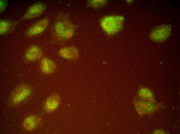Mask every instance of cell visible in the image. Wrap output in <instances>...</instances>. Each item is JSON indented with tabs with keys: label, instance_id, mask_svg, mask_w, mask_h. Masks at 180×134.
<instances>
[{
	"label": "cell",
	"instance_id": "3957f363",
	"mask_svg": "<svg viewBox=\"0 0 180 134\" xmlns=\"http://www.w3.org/2000/svg\"><path fill=\"white\" fill-rule=\"evenodd\" d=\"M124 19L122 16H106L100 19V25L108 36H113L122 30Z\"/></svg>",
	"mask_w": 180,
	"mask_h": 134
},
{
	"label": "cell",
	"instance_id": "8fae6325",
	"mask_svg": "<svg viewBox=\"0 0 180 134\" xmlns=\"http://www.w3.org/2000/svg\"><path fill=\"white\" fill-rule=\"evenodd\" d=\"M61 102V99L57 94L53 93L48 97L43 102L42 107L46 113H50L57 110Z\"/></svg>",
	"mask_w": 180,
	"mask_h": 134
},
{
	"label": "cell",
	"instance_id": "2e32d148",
	"mask_svg": "<svg viewBox=\"0 0 180 134\" xmlns=\"http://www.w3.org/2000/svg\"><path fill=\"white\" fill-rule=\"evenodd\" d=\"M8 1L7 0H0V13L3 12L7 7L8 4Z\"/></svg>",
	"mask_w": 180,
	"mask_h": 134
},
{
	"label": "cell",
	"instance_id": "52a82bcc",
	"mask_svg": "<svg viewBox=\"0 0 180 134\" xmlns=\"http://www.w3.org/2000/svg\"><path fill=\"white\" fill-rule=\"evenodd\" d=\"M43 123V120L40 115L36 114L30 113L25 117L21 126L25 130L32 132L41 127Z\"/></svg>",
	"mask_w": 180,
	"mask_h": 134
},
{
	"label": "cell",
	"instance_id": "9a60e30c",
	"mask_svg": "<svg viewBox=\"0 0 180 134\" xmlns=\"http://www.w3.org/2000/svg\"><path fill=\"white\" fill-rule=\"evenodd\" d=\"M108 1L107 0H88L86 2V6L94 9H99L105 7Z\"/></svg>",
	"mask_w": 180,
	"mask_h": 134
},
{
	"label": "cell",
	"instance_id": "8992f818",
	"mask_svg": "<svg viewBox=\"0 0 180 134\" xmlns=\"http://www.w3.org/2000/svg\"><path fill=\"white\" fill-rule=\"evenodd\" d=\"M43 55V51L40 46L36 44H31L25 50L22 60L26 63L35 62L42 58Z\"/></svg>",
	"mask_w": 180,
	"mask_h": 134
},
{
	"label": "cell",
	"instance_id": "30bf717a",
	"mask_svg": "<svg viewBox=\"0 0 180 134\" xmlns=\"http://www.w3.org/2000/svg\"><path fill=\"white\" fill-rule=\"evenodd\" d=\"M57 54L61 58L71 62L78 60L80 57L79 50L76 47L73 46L61 48L58 51Z\"/></svg>",
	"mask_w": 180,
	"mask_h": 134
},
{
	"label": "cell",
	"instance_id": "277c9868",
	"mask_svg": "<svg viewBox=\"0 0 180 134\" xmlns=\"http://www.w3.org/2000/svg\"><path fill=\"white\" fill-rule=\"evenodd\" d=\"M49 24L50 19L47 17L37 20L26 29L25 31V35L29 38L39 36L48 28Z\"/></svg>",
	"mask_w": 180,
	"mask_h": 134
},
{
	"label": "cell",
	"instance_id": "4fadbf2b",
	"mask_svg": "<svg viewBox=\"0 0 180 134\" xmlns=\"http://www.w3.org/2000/svg\"><path fill=\"white\" fill-rule=\"evenodd\" d=\"M136 95L144 100L152 102H156L152 91L148 88L143 86L139 87Z\"/></svg>",
	"mask_w": 180,
	"mask_h": 134
},
{
	"label": "cell",
	"instance_id": "ac0fdd59",
	"mask_svg": "<svg viewBox=\"0 0 180 134\" xmlns=\"http://www.w3.org/2000/svg\"><path fill=\"white\" fill-rule=\"evenodd\" d=\"M126 2L128 3H131L132 2V0H126Z\"/></svg>",
	"mask_w": 180,
	"mask_h": 134
},
{
	"label": "cell",
	"instance_id": "7c38bea8",
	"mask_svg": "<svg viewBox=\"0 0 180 134\" xmlns=\"http://www.w3.org/2000/svg\"><path fill=\"white\" fill-rule=\"evenodd\" d=\"M19 21L10 19H1L0 20V35H4L12 33Z\"/></svg>",
	"mask_w": 180,
	"mask_h": 134
},
{
	"label": "cell",
	"instance_id": "5bb4252c",
	"mask_svg": "<svg viewBox=\"0 0 180 134\" xmlns=\"http://www.w3.org/2000/svg\"><path fill=\"white\" fill-rule=\"evenodd\" d=\"M147 101L136 95L133 98V103L136 112L141 116L146 115Z\"/></svg>",
	"mask_w": 180,
	"mask_h": 134
},
{
	"label": "cell",
	"instance_id": "6da1fadb",
	"mask_svg": "<svg viewBox=\"0 0 180 134\" xmlns=\"http://www.w3.org/2000/svg\"><path fill=\"white\" fill-rule=\"evenodd\" d=\"M72 23L68 14L63 12L59 13L52 26L50 44L60 46L65 44L66 32Z\"/></svg>",
	"mask_w": 180,
	"mask_h": 134
},
{
	"label": "cell",
	"instance_id": "e0dca14e",
	"mask_svg": "<svg viewBox=\"0 0 180 134\" xmlns=\"http://www.w3.org/2000/svg\"><path fill=\"white\" fill-rule=\"evenodd\" d=\"M152 134H168L169 133L165 130L162 129H157L153 130L152 132Z\"/></svg>",
	"mask_w": 180,
	"mask_h": 134
},
{
	"label": "cell",
	"instance_id": "ba28073f",
	"mask_svg": "<svg viewBox=\"0 0 180 134\" xmlns=\"http://www.w3.org/2000/svg\"><path fill=\"white\" fill-rule=\"evenodd\" d=\"M46 7L44 3L39 1L36 2L28 7L21 20H24L38 17L44 13Z\"/></svg>",
	"mask_w": 180,
	"mask_h": 134
},
{
	"label": "cell",
	"instance_id": "5b68a950",
	"mask_svg": "<svg viewBox=\"0 0 180 134\" xmlns=\"http://www.w3.org/2000/svg\"><path fill=\"white\" fill-rule=\"evenodd\" d=\"M171 30V26L169 25L164 24L157 26L151 31L149 34V38L155 42H163L169 37Z\"/></svg>",
	"mask_w": 180,
	"mask_h": 134
},
{
	"label": "cell",
	"instance_id": "7a4b0ae2",
	"mask_svg": "<svg viewBox=\"0 0 180 134\" xmlns=\"http://www.w3.org/2000/svg\"><path fill=\"white\" fill-rule=\"evenodd\" d=\"M34 89L29 82H23L17 85L11 92L6 101L8 105L16 107L26 104L32 98Z\"/></svg>",
	"mask_w": 180,
	"mask_h": 134
},
{
	"label": "cell",
	"instance_id": "9c48e42d",
	"mask_svg": "<svg viewBox=\"0 0 180 134\" xmlns=\"http://www.w3.org/2000/svg\"><path fill=\"white\" fill-rule=\"evenodd\" d=\"M38 68L42 74L49 76L51 75L56 71L57 66L56 63L52 59L44 56L39 60Z\"/></svg>",
	"mask_w": 180,
	"mask_h": 134
}]
</instances>
